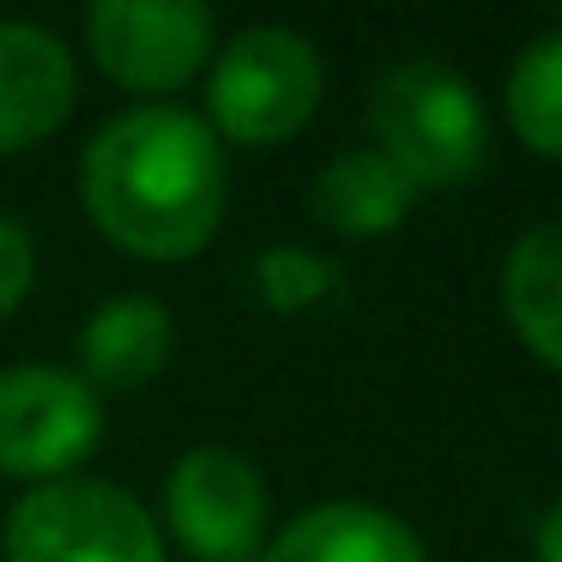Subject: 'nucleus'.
I'll return each mask as SVG.
<instances>
[{"label":"nucleus","mask_w":562,"mask_h":562,"mask_svg":"<svg viewBox=\"0 0 562 562\" xmlns=\"http://www.w3.org/2000/svg\"><path fill=\"white\" fill-rule=\"evenodd\" d=\"M79 200L103 243L134 260H194L218 236L231 170L224 146L182 103H139L91 134L79 158Z\"/></svg>","instance_id":"f257e3e1"},{"label":"nucleus","mask_w":562,"mask_h":562,"mask_svg":"<svg viewBox=\"0 0 562 562\" xmlns=\"http://www.w3.org/2000/svg\"><path fill=\"white\" fill-rule=\"evenodd\" d=\"M327 98V67L303 31L248 25L212 55L206 67V115L200 122L218 134V146L272 151L315 122Z\"/></svg>","instance_id":"7ed1b4c3"},{"label":"nucleus","mask_w":562,"mask_h":562,"mask_svg":"<svg viewBox=\"0 0 562 562\" xmlns=\"http://www.w3.org/2000/svg\"><path fill=\"white\" fill-rule=\"evenodd\" d=\"M103 441V400L55 363L0 369V477L55 484L74 477Z\"/></svg>","instance_id":"423d86ee"},{"label":"nucleus","mask_w":562,"mask_h":562,"mask_svg":"<svg viewBox=\"0 0 562 562\" xmlns=\"http://www.w3.org/2000/svg\"><path fill=\"white\" fill-rule=\"evenodd\" d=\"M79 103V67L55 31L0 19V158L61 134Z\"/></svg>","instance_id":"6e6552de"},{"label":"nucleus","mask_w":562,"mask_h":562,"mask_svg":"<svg viewBox=\"0 0 562 562\" xmlns=\"http://www.w3.org/2000/svg\"><path fill=\"white\" fill-rule=\"evenodd\" d=\"M164 532L194 562H260L267 477L236 448H188L164 477Z\"/></svg>","instance_id":"0eeeda50"},{"label":"nucleus","mask_w":562,"mask_h":562,"mask_svg":"<svg viewBox=\"0 0 562 562\" xmlns=\"http://www.w3.org/2000/svg\"><path fill=\"white\" fill-rule=\"evenodd\" d=\"M0 550L7 562H164V532L134 490L74 472L7 508Z\"/></svg>","instance_id":"20e7f679"},{"label":"nucleus","mask_w":562,"mask_h":562,"mask_svg":"<svg viewBox=\"0 0 562 562\" xmlns=\"http://www.w3.org/2000/svg\"><path fill=\"white\" fill-rule=\"evenodd\" d=\"M417 200L424 194H417L375 146H351V151H339V158H327L321 176H315V188H308L315 224L333 231V236H351V243L400 231V224L412 218Z\"/></svg>","instance_id":"9b49d317"},{"label":"nucleus","mask_w":562,"mask_h":562,"mask_svg":"<svg viewBox=\"0 0 562 562\" xmlns=\"http://www.w3.org/2000/svg\"><path fill=\"white\" fill-rule=\"evenodd\" d=\"M532 562H562V502L538 520V538H532Z\"/></svg>","instance_id":"dca6fc26"},{"label":"nucleus","mask_w":562,"mask_h":562,"mask_svg":"<svg viewBox=\"0 0 562 562\" xmlns=\"http://www.w3.org/2000/svg\"><path fill=\"white\" fill-rule=\"evenodd\" d=\"M502 110H508L514 139L532 158L562 164V31H544L514 55Z\"/></svg>","instance_id":"ddd939ff"},{"label":"nucleus","mask_w":562,"mask_h":562,"mask_svg":"<svg viewBox=\"0 0 562 562\" xmlns=\"http://www.w3.org/2000/svg\"><path fill=\"white\" fill-rule=\"evenodd\" d=\"M369 134L375 151L417 188H460L484 170L490 115L484 98L441 61H400L369 91Z\"/></svg>","instance_id":"f03ea898"},{"label":"nucleus","mask_w":562,"mask_h":562,"mask_svg":"<svg viewBox=\"0 0 562 562\" xmlns=\"http://www.w3.org/2000/svg\"><path fill=\"white\" fill-rule=\"evenodd\" d=\"M502 315L526 351L562 375V218L514 236L502 260Z\"/></svg>","instance_id":"f8f14e48"},{"label":"nucleus","mask_w":562,"mask_h":562,"mask_svg":"<svg viewBox=\"0 0 562 562\" xmlns=\"http://www.w3.org/2000/svg\"><path fill=\"white\" fill-rule=\"evenodd\" d=\"M86 49L103 79L164 103L212 67L218 25L194 0H98L86 13Z\"/></svg>","instance_id":"39448f33"},{"label":"nucleus","mask_w":562,"mask_h":562,"mask_svg":"<svg viewBox=\"0 0 562 562\" xmlns=\"http://www.w3.org/2000/svg\"><path fill=\"white\" fill-rule=\"evenodd\" d=\"M255 291L279 315H308V308H327L345 284H339V267L327 255H315L303 243H279L255 260Z\"/></svg>","instance_id":"4468645a"},{"label":"nucleus","mask_w":562,"mask_h":562,"mask_svg":"<svg viewBox=\"0 0 562 562\" xmlns=\"http://www.w3.org/2000/svg\"><path fill=\"white\" fill-rule=\"evenodd\" d=\"M31 284H37V248H31V231L13 224V218H0V321L25 303Z\"/></svg>","instance_id":"2eb2a0df"},{"label":"nucleus","mask_w":562,"mask_h":562,"mask_svg":"<svg viewBox=\"0 0 562 562\" xmlns=\"http://www.w3.org/2000/svg\"><path fill=\"white\" fill-rule=\"evenodd\" d=\"M260 562H429L424 538L375 502H321L267 538Z\"/></svg>","instance_id":"9d476101"},{"label":"nucleus","mask_w":562,"mask_h":562,"mask_svg":"<svg viewBox=\"0 0 562 562\" xmlns=\"http://www.w3.org/2000/svg\"><path fill=\"white\" fill-rule=\"evenodd\" d=\"M176 351V315L158 296H110L91 308L79 333V369L91 393H139L151 375H164Z\"/></svg>","instance_id":"1a4fd4ad"}]
</instances>
